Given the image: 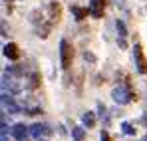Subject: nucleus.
<instances>
[{
  "mask_svg": "<svg viewBox=\"0 0 147 141\" xmlns=\"http://www.w3.org/2000/svg\"><path fill=\"white\" fill-rule=\"evenodd\" d=\"M84 60L90 62V64H96V56H94L92 52H84Z\"/></svg>",
  "mask_w": 147,
  "mask_h": 141,
  "instance_id": "6ab92c4d",
  "label": "nucleus"
},
{
  "mask_svg": "<svg viewBox=\"0 0 147 141\" xmlns=\"http://www.w3.org/2000/svg\"><path fill=\"white\" fill-rule=\"evenodd\" d=\"M121 129H123L125 135H135V133H137V129H135L131 123H127V121H123V123H121Z\"/></svg>",
  "mask_w": 147,
  "mask_h": 141,
  "instance_id": "f3484780",
  "label": "nucleus"
},
{
  "mask_svg": "<svg viewBox=\"0 0 147 141\" xmlns=\"http://www.w3.org/2000/svg\"><path fill=\"white\" fill-rule=\"evenodd\" d=\"M133 58H135V66H137L139 74H147V58L139 44H135V48H133Z\"/></svg>",
  "mask_w": 147,
  "mask_h": 141,
  "instance_id": "7ed1b4c3",
  "label": "nucleus"
},
{
  "mask_svg": "<svg viewBox=\"0 0 147 141\" xmlns=\"http://www.w3.org/2000/svg\"><path fill=\"white\" fill-rule=\"evenodd\" d=\"M119 2H123V0H119Z\"/></svg>",
  "mask_w": 147,
  "mask_h": 141,
  "instance_id": "a878e982",
  "label": "nucleus"
},
{
  "mask_svg": "<svg viewBox=\"0 0 147 141\" xmlns=\"http://www.w3.org/2000/svg\"><path fill=\"white\" fill-rule=\"evenodd\" d=\"M2 88H4V92L8 90L10 94H20V90H22V86H20L16 80H12L10 76H4V78H2Z\"/></svg>",
  "mask_w": 147,
  "mask_h": 141,
  "instance_id": "20e7f679",
  "label": "nucleus"
},
{
  "mask_svg": "<svg viewBox=\"0 0 147 141\" xmlns=\"http://www.w3.org/2000/svg\"><path fill=\"white\" fill-rule=\"evenodd\" d=\"M141 123H143V125L147 127V115H143V117H141Z\"/></svg>",
  "mask_w": 147,
  "mask_h": 141,
  "instance_id": "4be33fe9",
  "label": "nucleus"
},
{
  "mask_svg": "<svg viewBox=\"0 0 147 141\" xmlns=\"http://www.w3.org/2000/svg\"><path fill=\"white\" fill-rule=\"evenodd\" d=\"M46 133H50V129L44 125V123H34V125L30 127V135H34L36 139H40V137L46 135Z\"/></svg>",
  "mask_w": 147,
  "mask_h": 141,
  "instance_id": "1a4fd4ad",
  "label": "nucleus"
},
{
  "mask_svg": "<svg viewBox=\"0 0 147 141\" xmlns=\"http://www.w3.org/2000/svg\"><path fill=\"white\" fill-rule=\"evenodd\" d=\"M82 121H84V125L94 127V125H96V115H94V111H86V113L82 115Z\"/></svg>",
  "mask_w": 147,
  "mask_h": 141,
  "instance_id": "4468645a",
  "label": "nucleus"
},
{
  "mask_svg": "<svg viewBox=\"0 0 147 141\" xmlns=\"http://www.w3.org/2000/svg\"><path fill=\"white\" fill-rule=\"evenodd\" d=\"M103 8H105V0H90V14L94 18L103 16Z\"/></svg>",
  "mask_w": 147,
  "mask_h": 141,
  "instance_id": "39448f33",
  "label": "nucleus"
},
{
  "mask_svg": "<svg viewBox=\"0 0 147 141\" xmlns=\"http://www.w3.org/2000/svg\"><path fill=\"white\" fill-rule=\"evenodd\" d=\"M28 127H26L24 123H16L14 125V129H12V135H14V139L16 141H28Z\"/></svg>",
  "mask_w": 147,
  "mask_h": 141,
  "instance_id": "423d86ee",
  "label": "nucleus"
},
{
  "mask_svg": "<svg viewBox=\"0 0 147 141\" xmlns=\"http://www.w3.org/2000/svg\"><path fill=\"white\" fill-rule=\"evenodd\" d=\"M72 14L76 16V20H84L90 14V8H80V6H72Z\"/></svg>",
  "mask_w": 147,
  "mask_h": 141,
  "instance_id": "f8f14e48",
  "label": "nucleus"
},
{
  "mask_svg": "<svg viewBox=\"0 0 147 141\" xmlns=\"http://www.w3.org/2000/svg\"><path fill=\"white\" fill-rule=\"evenodd\" d=\"M0 141H8V137H6V133H2V135H0Z\"/></svg>",
  "mask_w": 147,
  "mask_h": 141,
  "instance_id": "5701e85b",
  "label": "nucleus"
},
{
  "mask_svg": "<svg viewBox=\"0 0 147 141\" xmlns=\"http://www.w3.org/2000/svg\"><path fill=\"white\" fill-rule=\"evenodd\" d=\"M111 97H113V101H115V103L125 105V103H129V101H133V99H135V94H133L127 86H117V88H113Z\"/></svg>",
  "mask_w": 147,
  "mask_h": 141,
  "instance_id": "f257e3e1",
  "label": "nucleus"
},
{
  "mask_svg": "<svg viewBox=\"0 0 147 141\" xmlns=\"http://www.w3.org/2000/svg\"><path fill=\"white\" fill-rule=\"evenodd\" d=\"M117 44H119V48H127V42H125V38H117Z\"/></svg>",
  "mask_w": 147,
  "mask_h": 141,
  "instance_id": "412c9836",
  "label": "nucleus"
},
{
  "mask_svg": "<svg viewBox=\"0 0 147 141\" xmlns=\"http://www.w3.org/2000/svg\"><path fill=\"white\" fill-rule=\"evenodd\" d=\"M72 137L74 141H84L86 139V129L84 127H72Z\"/></svg>",
  "mask_w": 147,
  "mask_h": 141,
  "instance_id": "2eb2a0df",
  "label": "nucleus"
},
{
  "mask_svg": "<svg viewBox=\"0 0 147 141\" xmlns=\"http://www.w3.org/2000/svg\"><path fill=\"white\" fill-rule=\"evenodd\" d=\"M38 86H40V74L34 72V74H30V76L26 78V88H28V90H36Z\"/></svg>",
  "mask_w": 147,
  "mask_h": 141,
  "instance_id": "9b49d317",
  "label": "nucleus"
},
{
  "mask_svg": "<svg viewBox=\"0 0 147 141\" xmlns=\"http://www.w3.org/2000/svg\"><path fill=\"white\" fill-rule=\"evenodd\" d=\"M101 141H111V137H109L107 131H101Z\"/></svg>",
  "mask_w": 147,
  "mask_h": 141,
  "instance_id": "aec40b11",
  "label": "nucleus"
},
{
  "mask_svg": "<svg viewBox=\"0 0 147 141\" xmlns=\"http://www.w3.org/2000/svg\"><path fill=\"white\" fill-rule=\"evenodd\" d=\"M2 52H4V56L8 60H18L20 58V50H18L16 44H6V46L2 48Z\"/></svg>",
  "mask_w": 147,
  "mask_h": 141,
  "instance_id": "6e6552de",
  "label": "nucleus"
},
{
  "mask_svg": "<svg viewBox=\"0 0 147 141\" xmlns=\"http://www.w3.org/2000/svg\"><path fill=\"white\" fill-rule=\"evenodd\" d=\"M115 28H117L119 38H125V36H127V28H125V24H123L121 20H117V22H115Z\"/></svg>",
  "mask_w": 147,
  "mask_h": 141,
  "instance_id": "a211bd4d",
  "label": "nucleus"
},
{
  "mask_svg": "<svg viewBox=\"0 0 147 141\" xmlns=\"http://www.w3.org/2000/svg\"><path fill=\"white\" fill-rule=\"evenodd\" d=\"M36 34L40 36V38H48V34H50V24H40L38 28H36Z\"/></svg>",
  "mask_w": 147,
  "mask_h": 141,
  "instance_id": "dca6fc26",
  "label": "nucleus"
},
{
  "mask_svg": "<svg viewBox=\"0 0 147 141\" xmlns=\"http://www.w3.org/2000/svg\"><path fill=\"white\" fill-rule=\"evenodd\" d=\"M48 6H50V18H52V22H58L60 20V4L56 2V0H52V2H48Z\"/></svg>",
  "mask_w": 147,
  "mask_h": 141,
  "instance_id": "9d476101",
  "label": "nucleus"
},
{
  "mask_svg": "<svg viewBox=\"0 0 147 141\" xmlns=\"http://www.w3.org/2000/svg\"><path fill=\"white\" fill-rule=\"evenodd\" d=\"M2 105H4L10 113H20V105H18V103H16L10 95H6V92L2 94Z\"/></svg>",
  "mask_w": 147,
  "mask_h": 141,
  "instance_id": "0eeeda50",
  "label": "nucleus"
},
{
  "mask_svg": "<svg viewBox=\"0 0 147 141\" xmlns=\"http://www.w3.org/2000/svg\"><path fill=\"white\" fill-rule=\"evenodd\" d=\"M4 2H16V0H4Z\"/></svg>",
  "mask_w": 147,
  "mask_h": 141,
  "instance_id": "b1692460",
  "label": "nucleus"
},
{
  "mask_svg": "<svg viewBox=\"0 0 147 141\" xmlns=\"http://www.w3.org/2000/svg\"><path fill=\"white\" fill-rule=\"evenodd\" d=\"M143 141H147V135H145V139H143Z\"/></svg>",
  "mask_w": 147,
  "mask_h": 141,
  "instance_id": "393cba45",
  "label": "nucleus"
},
{
  "mask_svg": "<svg viewBox=\"0 0 147 141\" xmlns=\"http://www.w3.org/2000/svg\"><path fill=\"white\" fill-rule=\"evenodd\" d=\"M6 74L12 76V78H22V76H24V70H22L18 64H14V66H8V68H6Z\"/></svg>",
  "mask_w": 147,
  "mask_h": 141,
  "instance_id": "ddd939ff",
  "label": "nucleus"
},
{
  "mask_svg": "<svg viewBox=\"0 0 147 141\" xmlns=\"http://www.w3.org/2000/svg\"><path fill=\"white\" fill-rule=\"evenodd\" d=\"M60 60H62V68L68 70L72 66V60H74V48L68 40H62L60 42Z\"/></svg>",
  "mask_w": 147,
  "mask_h": 141,
  "instance_id": "f03ea898",
  "label": "nucleus"
}]
</instances>
